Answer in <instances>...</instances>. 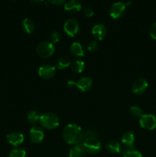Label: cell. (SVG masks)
Here are the masks:
<instances>
[{"label": "cell", "instance_id": "2e32d148", "mask_svg": "<svg viewBox=\"0 0 156 157\" xmlns=\"http://www.w3.org/2000/svg\"><path fill=\"white\" fill-rule=\"evenodd\" d=\"M70 52L75 57H77V58H82L85 55V52L83 48V46L79 42H74L71 44Z\"/></svg>", "mask_w": 156, "mask_h": 157}, {"label": "cell", "instance_id": "52a82bcc", "mask_svg": "<svg viewBox=\"0 0 156 157\" xmlns=\"http://www.w3.org/2000/svg\"><path fill=\"white\" fill-rule=\"evenodd\" d=\"M148 87V81L144 78H139L133 83L132 90L136 95H142L147 91Z\"/></svg>", "mask_w": 156, "mask_h": 157}, {"label": "cell", "instance_id": "4316f807", "mask_svg": "<svg viewBox=\"0 0 156 157\" xmlns=\"http://www.w3.org/2000/svg\"><path fill=\"white\" fill-rule=\"evenodd\" d=\"M84 14L86 17H87V18H90V17H92L94 15V12H93L92 8L87 6V7H85L84 9Z\"/></svg>", "mask_w": 156, "mask_h": 157}, {"label": "cell", "instance_id": "30bf717a", "mask_svg": "<svg viewBox=\"0 0 156 157\" xmlns=\"http://www.w3.org/2000/svg\"><path fill=\"white\" fill-rule=\"evenodd\" d=\"M30 140L33 144H39L44 139V132L38 126H34L30 130Z\"/></svg>", "mask_w": 156, "mask_h": 157}, {"label": "cell", "instance_id": "9a60e30c", "mask_svg": "<svg viewBox=\"0 0 156 157\" xmlns=\"http://www.w3.org/2000/svg\"><path fill=\"white\" fill-rule=\"evenodd\" d=\"M135 136L132 132L127 131L122 136V143L124 146L130 149L134 148Z\"/></svg>", "mask_w": 156, "mask_h": 157}, {"label": "cell", "instance_id": "8992f818", "mask_svg": "<svg viewBox=\"0 0 156 157\" xmlns=\"http://www.w3.org/2000/svg\"><path fill=\"white\" fill-rule=\"evenodd\" d=\"M80 26L77 21L73 18L67 20L64 25V30L70 37H74L79 32Z\"/></svg>", "mask_w": 156, "mask_h": 157}, {"label": "cell", "instance_id": "44dd1931", "mask_svg": "<svg viewBox=\"0 0 156 157\" xmlns=\"http://www.w3.org/2000/svg\"><path fill=\"white\" fill-rule=\"evenodd\" d=\"M40 118H41V115L38 111L32 110L28 113V121L32 124H37L40 121Z\"/></svg>", "mask_w": 156, "mask_h": 157}, {"label": "cell", "instance_id": "4fadbf2b", "mask_svg": "<svg viewBox=\"0 0 156 157\" xmlns=\"http://www.w3.org/2000/svg\"><path fill=\"white\" fill-rule=\"evenodd\" d=\"M82 9V5L78 0H70L64 5V9L70 13H76Z\"/></svg>", "mask_w": 156, "mask_h": 157}, {"label": "cell", "instance_id": "603a6c76", "mask_svg": "<svg viewBox=\"0 0 156 157\" xmlns=\"http://www.w3.org/2000/svg\"><path fill=\"white\" fill-rule=\"evenodd\" d=\"M26 152L21 149H15L11 151L9 157H25Z\"/></svg>", "mask_w": 156, "mask_h": 157}, {"label": "cell", "instance_id": "8fae6325", "mask_svg": "<svg viewBox=\"0 0 156 157\" xmlns=\"http://www.w3.org/2000/svg\"><path fill=\"white\" fill-rule=\"evenodd\" d=\"M7 140L11 145L14 147H18L24 141V136L18 132H13L8 134Z\"/></svg>", "mask_w": 156, "mask_h": 157}, {"label": "cell", "instance_id": "4dcf8cb0", "mask_svg": "<svg viewBox=\"0 0 156 157\" xmlns=\"http://www.w3.org/2000/svg\"><path fill=\"white\" fill-rule=\"evenodd\" d=\"M67 87L70 88H74L75 87H76V82L73 81H69L67 82Z\"/></svg>", "mask_w": 156, "mask_h": 157}, {"label": "cell", "instance_id": "d4e9b609", "mask_svg": "<svg viewBox=\"0 0 156 157\" xmlns=\"http://www.w3.org/2000/svg\"><path fill=\"white\" fill-rule=\"evenodd\" d=\"M123 157H142V153L134 150H125L123 153Z\"/></svg>", "mask_w": 156, "mask_h": 157}, {"label": "cell", "instance_id": "5bb4252c", "mask_svg": "<svg viewBox=\"0 0 156 157\" xmlns=\"http://www.w3.org/2000/svg\"><path fill=\"white\" fill-rule=\"evenodd\" d=\"M92 85H93V81L88 77H84L76 82V87L83 92H86L90 90L92 87Z\"/></svg>", "mask_w": 156, "mask_h": 157}, {"label": "cell", "instance_id": "1f68e13d", "mask_svg": "<svg viewBox=\"0 0 156 157\" xmlns=\"http://www.w3.org/2000/svg\"><path fill=\"white\" fill-rule=\"evenodd\" d=\"M32 2H34L35 3H39V2H42L44 0H32Z\"/></svg>", "mask_w": 156, "mask_h": 157}, {"label": "cell", "instance_id": "ffe728a7", "mask_svg": "<svg viewBox=\"0 0 156 157\" xmlns=\"http://www.w3.org/2000/svg\"><path fill=\"white\" fill-rule=\"evenodd\" d=\"M70 65L72 71L75 73H81L85 68V63L81 60H76Z\"/></svg>", "mask_w": 156, "mask_h": 157}, {"label": "cell", "instance_id": "f1b7e54d", "mask_svg": "<svg viewBox=\"0 0 156 157\" xmlns=\"http://www.w3.org/2000/svg\"><path fill=\"white\" fill-rule=\"evenodd\" d=\"M149 35L152 39L156 40V22H154V24L151 25L149 31Z\"/></svg>", "mask_w": 156, "mask_h": 157}, {"label": "cell", "instance_id": "e0dca14e", "mask_svg": "<svg viewBox=\"0 0 156 157\" xmlns=\"http://www.w3.org/2000/svg\"><path fill=\"white\" fill-rule=\"evenodd\" d=\"M85 153L86 151L84 147L82 145L77 144L70 149L69 152V157H84L85 156Z\"/></svg>", "mask_w": 156, "mask_h": 157}, {"label": "cell", "instance_id": "7402d4cb", "mask_svg": "<svg viewBox=\"0 0 156 157\" xmlns=\"http://www.w3.org/2000/svg\"><path fill=\"white\" fill-rule=\"evenodd\" d=\"M70 64H71L70 60L67 57H61V58L58 60V64H57V67H58V69L62 70V69L68 67Z\"/></svg>", "mask_w": 156, "mask_h": 157}, {"label": "cell", "instance_id": "5b68a950", "mask_svg": "<svg viewBox=\"0 0 156 157\" xmlns=\"http://www.w3.org/2000/svg\"><path fill=\"white\" fill-rule=\"evenodd\" d=\"M140 126L147 130H153L156 128V117L153 114H142L139 120Z\"/></svg>", "mask_w": 156, "mask_h": 157}, {"label": "cell", "instance_id": "d6986e66", "mask_svg": "<svg viewBox=\"0 0 156 157\" xmlns=\"http://www.w3.org/2000/svg\"><path fill=\"white\" fill-rule=\"evenodd\" d=\"M106 149L111 153H119L122 150L120 144L117 141H110L106 144Z\"/></svg>", "mask_w": 156, "mask_h": 157}, {"label": "cell", "instance_id": "7a4b0ae2", "mask_svg": "<svg viewBox=\"0 0 156 157\" xmlns=\"http://www.w3.org/2000/svg\"><path fill=\"white\" fill-rule=\"evenodd\" d=\"M40 123L44 128L47 130L55 129L59 126V119L54 113H47L41 115L40 118Z\"/></svg>", "mask_w": 156, "mask_h": 157}, {"label": "cell", "instance_id": "ac0fdd59", "mask_svg": "<svg viewBox=\"0 0 156 157\" xmlns=\"http://www.w3.org/2000/svg\"><path fill=\"white\" fill-rule=\"evenodd\" d=\"M22 28L26 33L31 34L34 32L35 26L32 20L26 18L22 21Z\"/></svg>", "mask_w": 156, "mask_h": 157}, {"label": "cell", "instance_id": "9c48e42d", "mask_svg": "<svg viewBox=\"0 0 156 157\" xmlns=\"http://www.w3.org/2000/svg\"><path fill=\"white\" fill-rule=\"evenodd\" d=\"M56 73V67L50 64H44L38 69V75L44 79H50L53 78Z\"/></svg>", "mask_w": 156, "mask_h": 157}, {"label": "cell", "instance_id": "7c38bea8", "mask_svg": "<svg viewBox=\"0 0 156 157\" xmlns=\"http://www.w3.org/2000/svg\"><path fill=\"white\" fill-rule=\"evenodd\" d=\"M107 33L106 28L102 24L96 25L92 29V34L96 39L101 41L106 37Z\"/></svg>", "mask_w": 156, "mask_h": 157}, {"label": "cell", "instance_id": "484cf974", "mask_svg": "<svg viewBox=\"0 0 156 157\" xmlns=\"http://www.w3.org/2000/svg\"><path fill=\"white\" fill-rule=\"evenodd\" d=\"M61 39V34L58 32H53L50 35V43L52 44H55V43L58 42Z\"/></svg>", "mask_w": 156, "mask_h": 157}, {"label": "cell", "instance_id": "3957f363", "mask_svg": "<svg viewBox=\"0 0 156 157\" xmlns=\"http://www.w3.org/2000/svg\"><path fill=\"white\" fill-rule=\"evenodd\" d=\"M82 146L84 147L86 153H91V154H96L101 150L100 142L96 137L86 138Z\"/></svg>", "mask_w": 156, "mask_h": 157}, {"label": "cell", "instance_id": "ba28073f", "mask_svg": "<svg viewBox=\"0 0 156 157\" xmlns=\"http://www.w3.org/2000/svg\"><path fill=\"white\" fill-rule=\"evenodd\" d=\"M125 9H126V6L125 3L122 2H117L114 3L110 9V16L115 19L120 18L125 12Z\"/></svg>", "mask_w": 156, "mask_h": 157}, {"label": "cell", "instance_id": "277c9868", "mask_svg": "<svg viewBox=\"0 0 156 157\" xmlns=\"http://www.w3.org/2000/svg\"><path fill=\"white\" fill-rule=\"evenodd\" d=\"M54 52V46L48 41L41 42L37 47V53L42 58H48Z\"/></svg>", "mask_w": 156, "mask_h": 157}, {"label": "cell", "instance_id": "83f0119b", "mask_svg": "<svg viewBox=\"0 0 156 157\" xmlns=\"http://www.w3.org/2000/svg\"><path fill=\"white\" fill-rule=\"evenodd\" d=\"M98 47L97 42L96 41H92L90 42H89L88 45H87V49L90 52H94V51L96 50Z\"/></svg>", "mask_w": 156, "mask_h": 157}, {"label": "cell", "instance_id": "cb8c5ba5", "mask_svg": "<svg viewBox=\"0 0 156 157\" xmlns=\"http://www.w3.org/2000/svg\"><path fill=\"white\" fill-rule=\"evenodd\" d=\"M130 113L135 117H141L142 116V109L138 106H132L130 107Z\"/></svg>", "mask_w": 156, "mask_h": 157}, {"label": "cell", "instance_id": "f546056e", "mask_svg": "<svg viewBox=\"0 0 156 157\" xmlns=\"http://www.w3.org/2000/svg\"><path fill=\"white\" fill-rule=\"evenodd\" d=\"M49 2H50L51 4L57 5V6H59V5H62L65 2L66 0H48Z\"/></svg>", "mask_w": 156, "mask_h": 157}, {"label": "cell", "instance_id": "6da1fadb", "mask_svg": "<svg viewBox=\"0 0 156 157\" xmlns=\"http://www.w3.org/2000/svg\"><path fill=\"white\" fill-rule=\"evenodd\" d=\"M64 141L70 145H77L84 138V133L76 124H68L63 131Z\"/></svg>", "mask_w": 156, "mask_h": 157}]
</instances>
